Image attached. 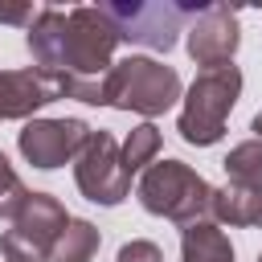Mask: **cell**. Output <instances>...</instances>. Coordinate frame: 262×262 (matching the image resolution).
Listing matches in <instances>:
<instances>
[{
	"label": "cell",
	"mask_w": 262,
	"mask_h": 262,
	"mask_svg": "<svg viewBox=\"0 0 262 262\" xmlns=\"http://www.w3.org/2000/svg\"><path fill=\"white\" fill-rule=\"evenodd\" d=\"M135 196H139V205L151 217H168L172 225L184 229V225L209 221V196H213V188L184 160H156L151 168L139 172Z\"/></svg>",
	"instance_id": "cell-1"
},
{
	"label": "cell",
	"mask_w": 262,
	"mask_h": 262,
	"mask_svg": "<svg viewBox=\"0 0 262 262\" xmlns=\"http://www.w3.org/2000/svg\"><path fill=\"white\" fill-rule=\"evenodd\" d=\"M106 106L115 111H131V115H143V119H156L164 115L180 94V74L156 57H143V53H127L119 57L111 70H106Z\"/></svg>",
	"instance_id": "cell-2"
},
{
	"label": "cell",
	"mask_w": 262,
	"mask_h": 262,
	"mask_svg": "<svg viewBox=\"0 0 262 262\" xmlns=\"http://www.w3.org/2000/svg\"><path fill=\"white\" fill-rule=\"evenodd\" d=\"M242 94V70L237 66H221V70H201L192 78V86L184 90V106L176 119V131L184 143L192 147H213L225 135L229 111Z\"/></svg>",
	"instance_id": "cell-3"
},
{
	"label": "cell",
	"mask_w": 262,
	"mask_h": 262,
	"mask_svg": "<svg viewBox=\"0 0 262 262\" xmlns=\"http://www.w3.org/2000/svg\"><path fill=\"white\" fill-rule=\"evenodd\" d=\"M106 20L115 25L119 41L168 53L180 33L188 29V20L201 12V4H172V0H123V4H102Z\"/></svg>",
	"instance_id": "cell-4"
},
{
	"label": "cell",
	"mask_w": 262,
	"mask_h": 262,
	"mask_svg": "<svg viewBox=\"0 0 262 262\" xmlns=\"http://www.w3.org/2000/svg\"><path fill=\"white\" fill-rule=\"evenodd\" d=\"M115 49L119 33L106 20L102 4H78L66 12V78H106V70L115 66Z\"/></svg>",
	"instance_id": "cell-5"
},
{
	"label": "cell",
	"mask_w": 262,
	"mask_h": 262,
	"mask_svg": "<svg viewBox=\"0 0 262 262\" xmlns=\"http://www.w3.org/2000/svg\"><path fill=\"white\" fill-rule=\"evenodd\" d=\"M70 225V213L57 196L49 192H29L25 209L16 213L12 229L0 233V254L4 262H49L53 242Z\"/></svg>",
	"instance_id": "cell-6"
},
{
	"label": "cell",
	"mask_w": 262,
	"mask_h": 262,
	"mask_svg": "<svg viewBox=\"0 0 262 262\" xmlns=\"http://www.w3.org/2000/svg\"><path fill=\"white\" fill-rule=\"evenodd\" d=\"M74 184H78V192H82L86 201H94V205H102V209H115V205L127 201L131 176H127V168H123L119 139H115L111 131H102V127L94 131V127H90L86 143H82L78 156H74Z\"/></svg>",
	"instance_id": "cell-7"
},
{
	"label": "cell",
	"mask_w": 262,
	"mask_h": 262,
	"mask_svg": "<svg viewBox=\"0 0 262 262\" xmlns=\"http://www.w3.org/2000/svg\"><path fill=\"white\" fill-rule=\"evenodd\" d=\"M237 45H242V29H237V12L229 4H201V12L184 29V49L201 70L233 66Z\"/></svg>",
	"instance_id": "cell-8"
},
{
	"label": "cell",
	"mask_w": 262,
	"mask_h": 262,
	"mask_svg": "<svg viewBox=\"0 0 262 262\" xmlns=\"http://www.w3.org/2000/svg\"><path fill=\"white\" fill-rule=\"evenodd\" d=\"M86 135H90V127L82 119H29L16 135V147H20L25 164L53 172V168H61L78 156Z\"/></svg>",
	"instance_id": "cell-9"
},
{
	"label": "cell",
	"mask_w": 262,
	"mask_h": 262,
	"mask_svg": "<svg viewBox=\"0 0 262 262\" xmlns=\"http://www.w3.org/2000/svg\"><path fill=\"white\" fill-rule=\"evenodd\" d=\"M61 94H57V86H53L49 74H41L33 66H25V70H0V123H8V119H25L29 123L41 106H49Z\"/></svg>",
	"instance_id": "cell-10"
},
{
	"label": "cell",
	"mask_w": 262,
	"mask_h": 262,
	"mask_svg": "<svg viewBox=\"0 0 262 262\" xmlns=\"http://www.w3.org/2000/svg\"><path fill=\"white\" fill-rule=\"evenodd\" d=\"M33 70L41 74H61V57H66V12L61 8H37L29 33H25Z\"/></svg>",
	"instance_id": "cell-11"
},
{
	"label": "cell",
	"mask_w": 262,
	"mask_h": 262,
	"mask_svg": "<svg viewBox=\"0 0 262 262\" xmlns=\"http://www.w3.org/2000/svg\"><path fill=\"white\" fill-rule=\"evenodd\" d=\"M209 221L217 225H262V184H221L209 196Z\"/></svg>",
	"instance_id": "cell-12"
},
{
	"label": "cell",
	"mask_w": 262,
	"mask_h": 262,
	"mask_svg": "<svg viewBox=\"0 0 262 262\" xmlns=\"http://www.w3.org/2000/svg\"><path fill=\"white\" fill-rule=\"evenodd\" d=\"M180 262H233V242L217 221H196L180 229Z\"/></svg>",
	"instance_id": "cell-13"
},
{
	"label": "cell",
	"mask_w": 262,
	"mask_h": 262,
	"mask_svg": "<svg viewBox=\"0 0 262 262\" xmlns=\"http://www.w3.org/2000/svg\"><path fill=\"white\" fill-rule=\"evenodd\" d=\"M102 246V233L86 221V217H70V225L61 229V237L53 242L49 262H90Z\"/></svg>",
	"instance_id": "cell-14"
},
{
	"label": "cell",
	"mask_w": 262,
	"mask_h": 262,
	"mask_svg": "<svg viewBox=\"0 0 262 262\" xmlns=\"http://www.w3.org/2000/svg\"><path fill=\"white\" fill-rule=\"evenodd\" d=\"M160 147H164V135H160V127H156V123H139V127H131V135H127V139H123V147H119L127 176H135V172L151 168V164L160 160Z\"/></svg>",
	"instance_id": "cell-15"
},
{
	"label": "cell",
	"mask_w": 262,
	"mask_h": 262,
	"mask_svg": "<svg viewBox=\"0 0 262 262\" xmlns=\"http://www.w3.org/2000/svg\"><path fill=\"white\" fill-rule=\"evenodd\" d=\"M221 168H225L229 184H262V143L258 139H242L237 147H229Z\"/></svg>",
	"instance_id": "cell-16"
},
{
	"label": "cell",
	"mask_w": 262,
	"mask_h": 262,
	"mask_svg": "<svg viewBox=\"0 0 262 262\" xmlns=\"http://www.w3.org/2000/svg\"><path fill=\"white\" fill-rule=\"evenodd\" d=\"M25 201H29V188L16 176V168L8 164V156L0 151V221H16V213L25 209Z\"/></svg>",
	"instance_id": "cell-17"
},
{
	"label": "cell",
	"mask_w": 262,
	"mask_h": 262,
	"mask_svg": "<svg viewBox=\"0 0 262 262\" xmlns=\"http://www.w3.org/2000/svg\"><path fill=\"white\" fill-rule=\"evenodd\" d=\"M115 262H164V250L156 242H147V237H135V242H123L119 246Z\"/></svg>",
	"instance_id": "cell-18"
},
{
	"label": "cell",
	"mask_w": 262,
	"mask_h": 262,
	"mask_svg": "<svg viewBox=\"0 0 262 262\" xmlns=\"http://www.w3.org/2000/svg\"><path fill=\"white\" fill-rule=\"evenodd\" d=\"M33 16H37V8L33 4H0V25H33Z\"/></svg>",
	"instance_id": "cell-19"
},
{
	"label": "cell",
	"mask_w": 262,
	"mask_h": 262,
	"mask_svg": "<svg viewBox=\"0 0 262 262\" xmlns=\"http://www.w3.org/2000/svg\"><path fill=\"white\" fill-rule=\"evenodd\" d=\"M250 131H254V139H258V143H262V111H258V115H254V119H250Z\"/></svg>",
	"instance_id": "cell-20"
},
{
	"label": "cell",
	"mask_w": 262,
	"mask_h": 262,
	"mask_svg": "<svg viewBox=\"0 0 262 262\" xmlns=\"http://www.w3.org/2000/svg\"><path fill=\"white\" fill-rule=\"evenodd\" d=\"M258 262H262V254H258Z\"/></svg>",
	"instance_id": "cell-21"
}]
</instances>
